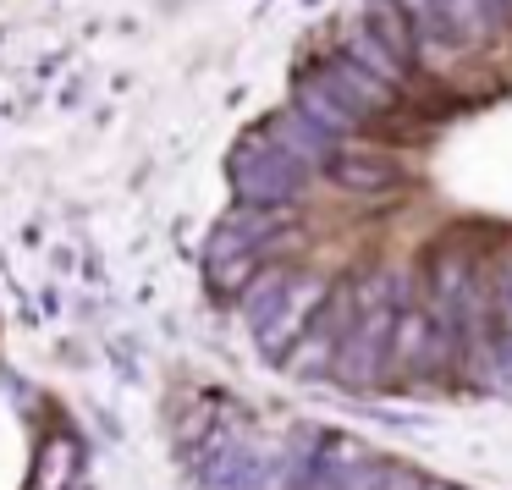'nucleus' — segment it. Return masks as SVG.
<instances>
[{"instance_id":"nucleus-1","label":"nucleus","mask_w":512,"mask_h":490,"mask_svg":"<svg viewBox=\"0 0 512 490\" xmlns=\"http://www.w3.org/2000/svg\"><path fill=\"white\" fill-rule=\"evenodd\" d=\"M331 182L347 193H386L402 182L397 160H386L380 149H364V144H347L342 155L331 160Z\"/></svg>"},{"instance_id":"nucleus-2","label":"nucleus","mask_w":512,"mask_h":490,"mask_svg":"<svg viewBox=\"0 0 512 490\" xmlns=\"http://www.w3.org/2000/svg\"><path fill=\"white\" fill-rule=\"evenodd\" d=\"M369 34H375V45L386 50V56H397L402 67H413L419 61V28H413L408 6L402 0H369Z\"/></svg>"},{"instance_id":"nucleus-3","label":"nucleus","mask_w":512,"mask_h":490,"mask_svg":"<svg viewBox=\"0 0 512 490\" xmlns=\"http://www.w3.org/2000/svg\"><path fill=\"white\" fill-rule=\"evenodd\" d=\"M452 6V34H463L468 23V45H479L485 39V23H479V0H446Z\"/></svg>"},{"instance_id":"nucleus-4","label":"nucleus","mask_w":512,"mask_h":490,"mask_svg":"<svg viewBox=\"0 0 512 490\" xmlns=\"http://www.w3.org/2000/svg\"><path fill=\"white\" fill-rule=\"evenodd\" d=\"M507 6H512V0H507Z\"/></svg>"}]
</instances>
